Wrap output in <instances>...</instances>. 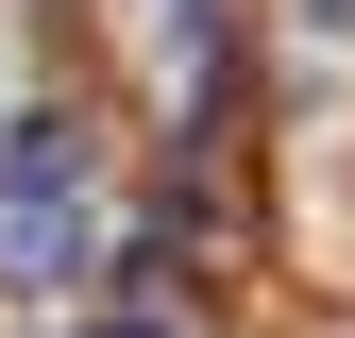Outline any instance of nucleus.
Returning a JSON list of instances; mask_svg holds the SVG:
<instances>
[{
	"label": "nucleus",
	"mask_w": 355,
	"mask_h": 338,
	"mask_svg": "<svg viewBox=\"0 0 355 338\" xmlns=\"http://www.w3.org/2000/svg\"><path fill=\"white\" fill-rule=\"evenodd\" d=\"M85 338H187V321H85Z\"/></svg>",
	"instance_id": "2"
},
{
	"label": "nucleus",
	"mask_w": 355,
	"mask_h": 338,
	"mask_svg": "<svg viewBox=\"0 0 355 338\" xmlns=\"http://www.w3.org/2000/svg\"><path fill=\"white\" fill-rule=\"evenodd\" d=\"M85 271V118H17L0 136V287Z\"/></svg>",
	"instance_id": "1"
}]
</instances>
